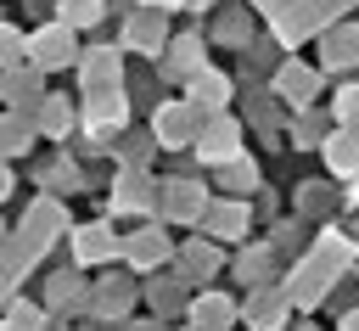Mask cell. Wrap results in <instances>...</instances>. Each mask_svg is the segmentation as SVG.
<instances>
[{"label": "cell", "instance_id": "obj_3", "mask_svg": "<svg viewBox=\"0 0 359 331\" xmlns=\"http://www.w3.org/2000/svg\"><path fill=\"white\" fill-rule=\"evenodd\" d=\"M168 224H196V213L208 208V185L202 180H157V202H151Z\"/></svg>", "mask_w": 359, "mask_h": 331}, {"label": "cell", "instance_id": "obj_11", "mask_svg": "<svg viewBox=\"0 0 359 331\" xmlns=\"http://www.w3.org/2000/svg\"><path fill=\"white\" fill-rule=\"evenodd\" d=\"M280 292H286V303H292V309H303V314H309V309H320V303H325V292H331V275H325V269H320V264L303 252V258L292 264V275L280 281Z\"/></svg>", "mask_w": 359, "mask_h": 331}, {"label": "cell", "instance_id": "obj_26", "mask_svg": "<svg viewBox=\"0 0 359 331\" xmlns=\"http://www.w3.org/2000/svg\"><path fill=\"white\" fill-rule=\"evenodd\" d=\"M275 264H280V252H275L269 241H252V247H241V258H236V269H230V275H236L241 286H258V281H269V275H275Z\"/></svg>", "mask_w": 359, "mask_h": 331}, {"label": "cell", "instance_id": "obj_13", "mask_svg": "<svg viewBox=\"0 0 359 331\" xmlns=\"http://www.w3.org/2000/svg\"><path fill=\"white\" fill-rule=\"evenodd\" d=\"M151 202H157V180L146 168H118V180L107 191V208L112 213H151Z\"/></svg>", "mask_w": 359, "mask_h": 331}, {"label": "cell", "instance_id": "obj_24", "mask_svg": "<svg viewBox=\"0 0 359 331\" xmlns=\"http://www.w3.org/2000/svg\"><path fill=\"white\" fill-rule=\"evenodd\" d=\"M107 140H112L107 151L118 157V168H146V163H151V151H157L151 129H129V123H123V129H112Z\"/></svg>", "mask_w": 359, "mask_h": 331}, {"label": "cell", "instance_id": "obj_42", "mask_svg": "<svg viewBox=\"0 0 359 331\" xmlns=\"http://www.w3.org/2000/svg\"><path fill=\"white\" fill-rule=\"evenodd\" d=\"M11 185H17V180H11V168H6V157H0V202L11 196Z\"/></svg>", "mask_w": 359, "mask_h": 331}, {"label": "cell", "instance_id": "obj_18", "mask_svg": "<svg viewBox=\"0 0 359 331\" xmlns=\"http://www.w3.org/2000/svg\"><path fill=\"white\" fill-rule=\"evenodd\" d=\"M62 230H67V208H62L56 196H39V202L28 208V219H22V230H17V236H22L28 247H39V252H45Z\"/></svg>", "mask_w": 359, "mask_h": 331}, {"label": "cell", "instance_id": "obj_2", "mask_svg": "<svg viewBox=\"0 0 359 331\" xmlns=\"http://www.w3.org/2000/svg\"><path fill=\"white\" fill-rule=\"evenodd\" d=\"M73 56H79V34H73L67 22H56V17H50V28H34V34H22V62H34L39 73L73 67Z\"/></svg>", "mask_w": 359, "mask_h": 331}, {"label": "cell", "instance_id": "obj_44", "mask_svg": "<svg viewBox=\"0 0 359 331\" xmlns=\"http://www.w3.org/2000/svg\"><path fill=\"white\" fill-rule=\"evenodd\" d=\"M185 6H191V11H213L219 0H185Z\"/></svg>", "mask_w": 359, "mask_h": 331}, {"label": "cell", "instance_id": "obj_23", "mask_svg": "<svg viewBox=\"0 0 359 331\" xmlns=\"http://www.w3.org/2000/svg\"><path fill=\"white\" fill-rule=\"evenodd\" d=\"M185 325H196V331H219V325H236V303H230L224 292H196V297L185 303Z\"/></svg>", "mask_w": 359, "mask_h": 331}, {"label": "cell", "instance_id": "obj_47", "mask_svg": "<svg viewBox=\"0 0 359 331\" xmlns=\"http://www.w3.org/2000/svg\"><path fill=\"white\" fill-rule=\"evenodd\" d=\"M28 6H34V11H50V0H28Z\"/></svg>", "mask_w": 359, "mask_h": 331}, {"label": "cell", "instance_id": "obj_8", "mask_svg": "<svg viewBox=\"0 0 359 331\" xmlns=\"http://www.w3.org/2000/svg\"><path fill=\"white\" fill-rule=\"evenodd\" d=\"M79 123H84V129H101V135L123 129V123H129V95H123V84H112V90H84Z\"/></svg>", "mask_w": 359, "mask_h": 331}, {"label": "cell", "instance_id": "obj_39", "mask_svg": "<svg viewBox=\"0 0 359 331\" xmlns=\"http://www.w3.org/2000/svg\"><path fill=\"white\" fill-rule=\"evenodd\" d=\"M297 241H303V224H297V219L275 224V236H269V247H275V252H297Z\"/></svg>", "mask_w": 359, "mask_h": 331}, {"label": "cell", "instance_id": "obj_34", "mask_svg": "<svg viewBox=\"0 0 359 331\" xmlns=\"http://www.w3.org/2000/svg\"><path fill=\"white\" fill-rule=\"evenodd\" d=\"M39 185H50V191H84V174H79L73 157H56L50 168H39Z\"/></svg>", "mask_w": 359, "mask_h": 331}, {"label": "cell", "instance_id": "obj_17", "mask_svg": "<svg viewBox=\"0 0 359 331\" xmlns=\"http://www.w3.org/2000/svg\"><path fill=\"white\" fill-rule=\"evenodd\" d=\"M309 258L325 269V275H348L353 269V236L342 230V224H325V230H314V241H309Z\"/></svg>", "mask_w": 359, "mask_h": 331}, {"label": "cell", "instance_id": "obj_37", "mask_svg": "<svg viewBox=\"0 0 359 331\" xmlns=\"http://www.w3.org/2000/svg\"><path fill=\"white\" fill-rule=\"evenodd\" d=\"M331 118L337 123H353L359 118V84H337L331 90Z\"/></svg>", "mask_w": 359, "mask_h": 331}, {"label": "cell", "instance_id": "obj_12", "mask_svg": "<svg viewBox=\"0 0 359 331\" xmlns=\"http://www.w3.org/2000/svg\"><path fill=\"white\" fill-rule=\"evenodd\" d=\"M353 56H359V28L348 22V17H337V22H325L320 28V73H348L353 67Z\"/></svg>", "mask_w": 359, "mask_h": 331}, {"label": "cell", "instance_id": "obj_32", "mask_svg": "<svg viewBox=\"0 0 359 331\" xmlns=\"http://www.w3.org/2000/svg\"><path fill=\"white\" fill-rule=\"evenodd\" d=\"M45 297H50V309H84V303H90V292H84V281H79L73 269H62V275L45 286Z\"/></svg>", "mask_w": 359, "mask_h": 331}, {"label": "cell", "instance_id": "obj_6", "mask_svg": "<svg viewBox=\"0 0 359 331\" xmlns=\"http://www.w3.org/2000/svg\"><path fill=\"white\" fill-rule=\"evenodd\" d=\"M196 118H202V112H196L185 95H174V101H163V107L151 112V140H157L163 151H180V146H191Z\"/></svg>", "mask_w": 359, "mask_h": 331}, {"label": "cell", "instance_id": "obj_19", "mask_svg": "<svg viewBox=\"0 0 359 331\" xmlns=\"http://www.w3.org/2000/svg\"><path fill=\"white\" fill-rule=\"evenodd\" d=\"M0 95H6L17 112H28V107L45 95V73H39L34 62H11V67H0Z\"/></svg>", "mask_w": 359, "mask_h": 331}, {"label": "cell", "instance_id": "obj_40", "mask_svg": "<svg viewBox=\"0 0 359 331\" xmlns=\"http://www.w3.org/2000/svg\"><path fill=\"white\" fill-rule=\"evenodd\" d=\"M325 208H331V196H325V191L309 180V185L297 191V213H325Z\"/></svg>", "mask_w": 359, "mask_h": 331}, {"label": "cell", "instance_id": "obj_31", "mask_svg": "<svg viewBox=\"0 0 359 331\" xmlns=\"http://www.w3.org/2000/svg\"><path fill=\"white\" fill-rule=\"evenodd\" d=\"M247 118H252V129H264L269 140L280 135V107H275V95H269V84H258V90L247 95Z\"/></svg>", "mask_w": 359, "mask_h": 331}, {"label": "cell", "instance_id": "obj_33", "mask_svg": "<svg viewBox=\"0 0 359 331\" xmlns=\"http://www.w3.org/2000/svg\"><path fill=\"white\" fill-rule=\"evenodd\" d=\"M297 118H292V146L297 151H314L320 146V135H325V118L314 112V107H292Z\"/></svg>", "mask_w": 359, "mask_h": 331}, {"label": "cell", "instance_id": "obj_9", "mask_svg": "<svg viewBox=\"0 0 359 331\" xmlns=\"http://www.w3.org/2000/svg\"><path fill=\"white\" fill-rule=\"evenodd\" d=\"M196 224H202V236L208 241H241L247 236V224H252V213H247V202H224V196H208V208L196 213Z\"/></svg>", "mask_w": 359, "mask_h": 331}, {"label": "cell", "instance_id": "obj_5", "mask_svg": "<svg viewBox=\"0 0 359 331\" xmlns=\"http://www.w3.org/2000/svg\"><path fill=\"white\" fill-rule=\"evenodd\" d=\"M236 320H247L258 331H280V325H292V303L280 286L258 281V286H247V303H236Z\"/></svg>", "mask_w": 359, "mask_h": 331}, {"label": "cell", "instance_id": "obj_16", "mask_svg": "<svg viewBox=\"0 0 359 331\" xmlns=\"http://www.w3.org/2000/svg\"><path fill=\"white\" fill-rule=\"evenodd\" d=\"M314 151L325 157L331 180H353V174H359V135H353V123H337V129H325Z\"/></svg>", "mask_w": 359, "mask_h": 331}, {"label": "cell", "instance_id": "obj_38", "mask_svg": "<svg viewBox=\"0 0 359 331\" xmlns=\"http://www.w3.org/2000/svg\"><path fill=\"white\" fill-rule=\"evenodd\" d=\"M11 62H22V28L0 22V67H11Z\"/></svg>", "mask_w": 359, "mask_h": 331}, {"label": "cell", "instance_id": "obj_14", "mask_svg": "<svg viewBox=\"0 0 359 331\" xmlns=\"http://www.w3.org/2000/svg\"><path fill=\"white\" fill-rule=\"evenodd\" d=\"M73 67H79V84H84V90H112V84H123V50H118V45H95V50H84V56H73Z\"/></svg>", "mask_w": 359, "mask_h": 331}, {"label": "cell", "instance_id": "obj_35", "mask_svg": "<svg viewBox=\"0 0 359 331\" xmlns=\"http://www.w3.org/2000/svg\"><path fill=\"white\" fill-rule=\"evenodd\" d=\"M213 39H219V45H230V50H241V45L252 39V22H247L241 11H224V17L213 22Z\"/></svg>", "mask_w": 359, "mask_h": 331}, {"label": "cell", "instance_id": "obj_45", "mask_svg": "<svg viewBox=\"0 0 359 331\" xmlns=\"http://www.w3.org/2000/svg\"><path fill=\"white\" fill-rule=\"evenodd\" d=\"M247 6H252V11H275L280 0H247Z\"/></svg>", "mask_w": 359, "mask_h": 331}, {"label": "cell", "instance_id": "obj_7", "mask_svg": "<svg viewBox=\"0 0 359 331\" xmlns=\"http://www.w3.org/2000/svg\"><path fill=\"white\" fill-rule=\"evenodd\" d=\"M163 39H168L163 11H151V6H129V11H123V39H118V50L157 56V50H163Z\"/></svg>", "mask_w": 359, "mask_h": 331}, {"label": "cell", "instance_id": "obj_48", "mask_svg": "<svg viewBox=\"0 0 359 331\" xmlns=\"http://www.w3.org/2000/svg\"><path fill=\"white\" fill-rule=\"evenodd\" d=\"M0 241H6V219H0Z\"/></svg>", "mask_w": 359, "mask_h": 331}, {"label": "cell", "instance_id": "obj_22", "mask_svg": "<svg viewBox=\"0 0 359 331\" xmlns=\"http://www.w3.org/2000/svg\"><path fill=\"white\" fill-rule=\"evenodd\" d=\"M28 123H34V135H45V140H67V135H73V107H67V95H39V101L28 107Z\"/></svg>", "mask_w": 359, "mask_h": 331}, {"label": "cell", "instance_id": "obj_20", "mask_svg": "<svg viewBox=\"0 0 359 331\" xmlns=\"http://www.w3.org/2000/svg\"><path fill=\"white\" fill-rule=\"evenodd\" d=\"M73 258H79V264H112V258H118V236H112V224H107V219H95V224H73Z\"/></svg>", "mask_w": 359, "mask_h": 331}, {"label": "cell", "instance_id": "obj_41", "mask_svg": "<svg viewBox=\"0 0 359 331\" xmlns=\"http://www.w3.org/2000/svg\"><path fill=\"white\" fill-rule=\"evenodd\" d=\"M17 281H22V275H17V269H11V264H6V258H0V303H6V297H11V292H17Z\"/></svg>", "mask_w": 359, "mask_h": 331}, {"label": "cell", "instance_id": "obj_30", "mask_svg": "<svg viewBox=\"0 0 359 331\" xmlns=\"http://www.w3.org/2000/svg\"><path fill=\"white\" fill-rule=\"evenodd\" d=\"M0 325L34 331V325H50V309H39V303H28V297H6V303H0Z\"/></svg>", "mask_w": 359, "mask_h": 331}, {"label": "cell", "instance_id": "obj_15", "mask_svg": "<svg viewBox=\"0 0 359 331\" xmlns=\"http://www.w3.org/2000/svg\"><path fill=\"white\" fill-rule=\"evenodd\" d=\"M230 95H236V84L219 73V67H191L185 73V101L196 107V112H219V107H230Z\"/></svg>", "mask_w": 359, "mask_h": 331}, {"label": "cell", "instance_id": "obj_27", "mask_svg": "<svg viewBox=\"0 0 359 331\" xmlns=\"http://www.w3.org/2000/svg\"><path fill=\"white\" fill-rule=\"evenodd\" d=\"M213 180L230 191V196H247V191H258V163L247 157V146L236 151V157H224L219 168H213Z\"/></svg>", "mask_w": 359, "mask_h": 331}, {"label": "cell", "instance_id": "obj_21", "mask_svg": "<svg viewBox=\"0 0 359 331\" xmlns=\"http://www.w3.org/2000/svg\"><path fill=\"white\" fill-rule=\"evenodd\" d=\"M163 79H185L191 67H202L208 62V39L202 34H180V39H163Z\"/></svg>", "mask_w": 359, "mask_h": 331}, {"label": "cell", "instance_id": "obj_10", "mask_svg": "<svg viewBox=\"0 0 359 331\" xmlns=\"http://www.w3.org/2000/svg\"><path fill=\"white\" fill-rule=\"evenodd\" d=\"M118 258H123L135 275H146V269H157V264L174 258V241H168L163 224H146V230H135L129 241H118Z\"/></svg>", "mask_w": 359, "mask_h": 331}, {"label": "cell", "instance_id": "obj_25", "mask_svg": "<svg viewBox=\"0 0 359 331\" xmlns=\"http://www.w3.org/2000/svg\"><path fill=\"white\" fill-rule=\"evenodd\" d=\"M219 241H208V236H196V241H185L180 247V275L185 281H208V275H219Z\"/></svg>", "mask_w": 359, "mask_h": 331}, {"label": "cell", "instance_id": "obj_28", "mask_svg": "<svg viewBox=\"0 0 359 331\" xmlns=\"http://www.w3.org/2000/svg\"><path fill=\"white\" fill-rule=\"evenodd\" d=\"M28 146H34V123H28V112L11 107V112L0 118V157H22Z\"/></svg>", "mask_w": 359, "mask_h": 331}, {"label": "cell", "instance_id": "obj_4", "mask_svg": "<svg viewBox=\"0 0 359 331\" xmlns=\"http://www.w3.org/2000/svg\"><path fill=\"white\" fill-rule=\"evenodd\" d=\"M320 90H325V73L309 67V62H297V56H286L275 67V79H269V95H280L286 107H314Z\"/></svg>", "mask_w": 359, "mask_h": 331}, {"label": "cell", "instance_id": "obj_46", "mask_svg": "<svg viewBox=\"0 0 359 331\" xmlns=\"http://www.w3.org/2000/svg\"><path fill=\"white\" fill-rule=\"evenodd\" d=\"M107 11H129V0H107Z\"/></svg>", "mask_w": 359, "mask_h": 331}, {"label": "cell", "instance_id": "obj_1", "mask_svg": "<svg viewBox=\"0 0 359 331\" xmlns=\"http://www.w3.org/2000/svg\"><path fill=\"white\" fill-rule=\"evenodd\" d=\"M191 151H196L202 168H219L224 157L241 151V118H230L224 107L219 112H202L196 118V135H191Z\"/></svg>", "mask_w": 359, "mask_h": 331}, {"label": "cell", "instance_id": "obj_43", "mask_svg": "<svg viewBox=\"0 0 359 331\" xmlns=\"http://www.w3.org/2000/svg\"><path fill=\"white\" fill-rule=\"evenodd\" d=\"M140 6H151V11H174V6H185V0H140Z\"/></svg>", "mask_w": 359, "mask_h": 331}, {"label": "cell", "instance_id": "obj_36", "mask_svg": "<svg viewBox=\"0 0 359 331\" xmlns=\"http://www.w3.org/2000/svg\"><path fill=\"white\" fill-rule=\"evenodd\" d=\"M185 286H191L185 275H168V281H151V286H146V297H151V309H157V314H174V303L185 297Z\"/></svg>", "mask_w": 359, "mask_h": 331}, {"label": "cell", "instance_id": "obj_29", "mask_svg": "<svg viewBox=\"0 0 359 331\" xmlns=\"http://www.w3.org/2000/svg\"><path fill=\"white\" fill-rule=\"evenodd\" d=\"M50 11H56V22H67L79 34V28H95L107 17V0H50Z\"/></svg>", "mask_w": 359, "mask_h": 331}]
</instances>
